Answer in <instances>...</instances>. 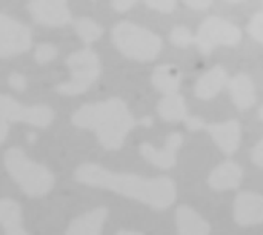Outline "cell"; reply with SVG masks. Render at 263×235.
Returning a JSON list of instances; mask_svg holds the SVG:
<instances>
[{"label": "cell", "mask_w": 263, "mask_h": 235, "mask_svg": "<svg viewBox=\"0 0 263 235\" xmlns=\"http://www.w3.org/2000/svg\"><path fill=\"white\" fill-rule=\"evenodd\" d=\"M74 179L82 185L111 191L159 211L170 208L177 195L176 185L168 177L145 179L133 174H120L96 163L80 165L74 171Z\"/></svg>", "instance_id": "cell-1"}, {"label": "cell", "mask_w": 263, "mask_h": 235, "mask_svg": "<svg viewBox=\"0 0 263 235\" xmlns=\"http://www.w3.org/2000/svg\"><path fill=\"white\" fill-rule=\"evenodd\" d=\"M71 122L80 129L92 131L108 151L120 149L126 135L137 125L126 103L120 99L86 103L72 114Z\"/></svg>", "instance_id": "cell-2"}, {"label": "cell", "mask_w": 263, "mask_h": 235, "mask_svg": "<svg viewBox=\"0 0 263 235\" xmlns=\"http://www.w3.org/2000/svg\"><path fill=\"white\" fill-rule=\"evenodd\" d=\"M3 163L9 177L26 197H45L55 185L54 174L46 166L31 160L20 148L8 149L3 157Z\"/></svg>", "instance_id": "cell-3"}, {"label": "cell", "mask_w": 263, "mask_h": 235, "mask_svg": "<svg viewBox=\"0 0 263 235\" xmlns=\"http://www.w3.org/2000/svg\"><path fill=\"white\" fill-rule=\"evenodd\" d=\"M112 42L125 57L142 62L156 58L162 49L159 35L131 22H120L112 28Z\"/></svg>", "instance_id": "cell-4"}, {"label": "cell", "mask_w": 263, "mask_h": 235, "mask_svg": "<svg viewBox=\"0 0 263 235\" xmlns=\"http://www.w3.org/2000/svg\"><path fill=\"white\" fill-rule=\"evenodd\" d=\"M65 63L69 69V79L55 86V92L60 95H80L86 92L100 75V60L89 48L69 54Z\"/></svg>", "instance_id": "cell-5"}, {"label": "cell", "mask_w": 263, "mask_h": 235, "mask_svg": "<svg viewBox=\"0 0 263 235\" xmlns=\"http://www.w3.org/2000/svg\"><path fill=\"white\" fill-rule=\"evenodd\" d=\"M55 112L48 105L26 106L11 95L0 94V145L9 134V125L25 123L34 128H48L54 122Z\"/></svg>", "instance_id": "cell-6"}, {"label": "cell", "mask_w": 263, "mask_h": 235, "mask_svg": "<svg viewBox=\"0 0 263 235\" xmlns=\"http://www.w3.org/2000/svg\"><path fill=\"white\" fill-rule=\"evenodd\" d=\"M242 34L240 29L228 20L220 17H210L206 18L196 35V43L203 54H210L214 48L220 45H236L239 43Z\"/></svg>", "instance_id": "cell-7"}, {"label": "cell", "mask_w": 263, "mask_h": 235, "mask_svg": "<svg viewBox=\"0 0 263 235\" xmlns=\"http://www.w3.org/2000/svg\"><path fill=\"white\" fill-rule=\"evenodd\" d=\"M32 46L31 29L17 18L0 12V58L17 57Z\"/></svg>", "instance_id": "cell-8"}, {"label": "cell", "mask_w": 263, "mask_h": 235, "mask_svg": "<svg viewBox=\"0 0 263 235\" xmlns=\"http://www.w3.org/2000/svg\"><path fill=\"white\" fill-rule=\"evenodd\" d=\"M28 11L32 20L43 26L59 28L72 22L68 0H31Z\"/></svg>", "instance_id": "cell-9"}, {"label": "cell", "mask_w": 263, "mask_h": 235, "mask_svg": "<svg viewBox=\"0 0 263 235\" xmlns=\"http://www.w3.org/2000/svg\"><path fill=\"white\" fill-rule=\"evenodd\" d=\"M182 142H183L182 134L173 132L168 135L166 143L162 149H156L149 143H143L140 146V154L143 155V159H146L154 166H157L160 169H171L176 165V160H177L176 154H177V149L180 148Z\"/></svg>", "instance_id": "cell-10"}, {"label": "cell", "mask_w": 263, "mask_h": 235, "mask_svg": "<svg viewBox=\"0 0 263 235\" xmlns=\"http://www.w3.org/2000/svg\"><path fill=\"white\" fill-rule=\"evenodd\" d=\"M234 219L240 226L263 223V197L253 192H242L234 202Z\"/></svg>", "instance_id": "cell-11"}, {"label": "cell", "mask_w": 263, "mask_h": 235, "mask_svg": "<svg viewBox=\"0 0 263 235\" xmlns=\"http://www.w3.org/2000/svg\"><path fill=\"white\" fill-rule=\"evenodd\" d=\"M203 129L210 132L213 140L217 143V146L228 155L234 154L240 145V125L236 120H230L225 123L217 125H205Z\"/></svg>", "instance_id": "cell-12"}, {"label": "cell", "mask_w": 263, "mask_h": 235, "mask_svg": "<svg viewBox=\"0 0 263 235\" xmlns=\"http://www.w3.org/2000/svg\"><path fill=\"white\" fill-rule=\"evenodd\" d=\"M108 219L106 208H96L89 212H85L76 217L65 235H102L103 225Z\"/></svg>", "instance_id": "cell-13"}, {"label": "cell", "mask_w": 263, "mask_h": 235, "mask_svg": "<svg viewBox=\"0 0 263 235\" xmlns=\"http://www.w3.org/2000/svg\"><path fill=\"white\" fill-rule=\"evenodd\" d=\"M242 168L234 162H225L219 165L210 175L208 183L214 191H228L236 189L242 183Z\"/></svg>", "instance_id": "cell-14"}, {"label": "cell", "mask_w": 263, "mask_h": 235, "mask_svg": "<svg viewBox=\"0 0 263 235\" xmlns=\"http://www.w3.org/2000/svg\"><path fill=\"white\" fill-rule=\"evenodd\" d=\"M0 226L5 235H29L23 229L20 205L11 199H0Z\"/></svg>", "instance_id": "cell-15"}, {"label": "cell", "mask_w": 263, "mask_h": 235, "mask_svg": "<svg viewBox=\"0 0 263 235\" xmlns=\"http://www.w3.org/2000/svg\"><path fill=\"white\" fill-rule=\"evenodd\" d=\"M176 225L179 235H210L211 228L194 209L180 206L176 211Z\"/></svg>", "instance_id": "cell-16"}, {"label": "cell", "mask_w": 263, "mask_h": 235, "mask_svg": "<svg viewBox=\"0 0 263 235\" xmlns=\"http://www.w3.org/2000/svg\"><path fill=\"white\" fill-rule=\"evenodd\" d=\"M228 75L222 66H214L208 72H205L196 85V94L199 99H213L220 92V89L227 85Z\"/></svg>", "instance_id": "cell-17"}, {"label": "cell", "mask_w": 263, "mask_h": 235, "mask_svg": "<svg viewBox=\"0 0 263 235\" xmlns=\"http://www.w3.org/2000/svg\"><path fill=\"white\" fill-rule=\"evenodd\" d=\"M233 102L239 109H248L256 103V92L251 79L245 74H239L228 83Z\"/></svg>", "instance_id": "cell-18"}, {"label": "cell", "mask_w": 263, "mask_h": 235, "mask_svg": "<svg viewBox=\"0 0 263 235\" xmlns=\"http://www.w3.org/2000/svg\"><path fill=\"white\" fill-rule=\"evenodd\" d=\"M151 80H153V85L165 95L176 94L180 88V72L171 65L157 66L153 72Z\"/></svg>", "instance_id": "cell-19"}, {"label": "cell", "mask_w": 263, "mask_h": 235, "mask_svg": "<svg viewBox=\"0 0 263 235\" xmlns=\"http://www.w3.org/2000/svg\"><path fill=\"white\" fill-rule=\"evenodd\" d=\"M159 114L166 122H180L185 120L186 115V105L182 95L168 94L159 103Z\"/></svg>", "instance_id": "cell-20"}, {"label": "cell", "mask_w": 263, "mask_h": 235, "mask_svg": "<svg viewBox=\"0 0 263 235\" xmlns=\"http://www.w3.org/2000/svg\"><path fill=\"white\" fill-rule=\"evenodd\" d=\"M74 29H76V34L79 35V38L86 45L96 42L103 34L102 26L88 17H80V18L74 20Z\"/></svg>", "instance_id": "cell-21"}, {"label": "cell", "mask_w": 263, "mask_h": 235, "mask_svg": "<svg viewBox=\"0 0 263 235\" xmlns=\"http://www.w3.org/2000/svg\"><path fill=\"white\" fill-rule=\"evenodd\" d=\"M59 54V49L52 43H39L34 51V60L39 65H45L51 60H54Z\"/></svg>", "instance_id": "cell-22"}, {"label": "cell", "mask_w": 263, "mask_h": 235, "mask_svg": "<svg viewBox=\"0 0 263 235\" xmlns=\"http://www.w3.org/2000/svg\"><path fill=\"white\" fill-rule=\"evenodd\" d=\"M171 42L174 45H177V46H188L193 42V35H191V32L186 28L177 26L171 32Z\"/></svg>", "instance_id": "cell-23"}, {"label": "cell", "mask_w": 263, "mask_h": 235, "mask_svg": "<svg viewBox=\"0 0 263 235\" xmlns=\"http://www.w3.org/2000/svg\"><path fill=\"white\" fill-rule=\"evenodd\" d=\"M248 32L257 40L263 43V12L256 14L251 22L248 23Z\"/></svg>", "instance_id": "cell-24"}, {"label": "cell", "mask_w": 263, "mask_h": 235, "mask_svg": "<svg viewBox=\"0 0 263 235\" xmlns=\"http://www.w3.org/2000/svg\"><path fill=\"white\" fill-rule=\"evenodd\" d=\"M146 5L160 12H171L176 8V0H145Z\"/></svg>", "instance_id": "cell-25"}, {"label": "cell", "mask_w": 263, "mask_h": 235, "mask_svg": "<svg viewBox=\"0 0 263 235\" xmlns=\"http://www.w3.org/2000/svg\"><path fill=\"white\" fill-rule=\"evenodd\" d=\"M8 85L17 91V92H23L26 89V77L23 74H18V72H12L9 77H8Z\"/></svg>", "instance_id": "cell-26"}, {"label": "cell", "mask_w": 263, "mask_h": 235, "mask_svg": "<svg viewBox=\"0 0 263 235\" xmlns=\"http://www.w3.org/2000/svg\"><path fill=\"white\" fill-rule=\"evenodd\" d=\"M137 0H111V5L116 11L119 12H125L128 11L129 8H133L136 5Z\"/></svg>", "instance_id": "cell-27"}, {"label": "cell", "mask_w": 263, "mask_h": 235, "mask_svg": "<svg viewBox=\"0 0 263 235\" xmlns=\"http://www.w3.org/2000/svg\"><path fill=\"white\" fill-rule=\"evenodd\" d=\"M251 159H253V162H254L257 166L263 168V139L254 146V149H253V152H251Z\"/></svg>", "instance_id": "cell-28"}, {"label": "cell", "mask_w": 263, "mask_h": 235, "mask_svg": "<svg viewBox=\"0 0 263 235\" xmlns=\"http://www.w3.org/2000/svg\"><path fill=\"white\" fill-rule=\"evenodd\" d=\"M185 122H186V126H188V129H190V131L203 129V126H205V122H203V120H200V119H197V117H186V119H185Z\"/></svg>", "instance_id": "cell-29"}, {"label": "cell", "mask_w": 263, "mask_h": 235, "mask_svg": "<svg viewBox=\"0 0 263 235\" xmlns=\"http://www.w3.org/2000/svg\"><path fill=\"white\" fill-rule=\"evenodd\" d=\"M193 9H206L213 3V0H183Z\"/></svg>", "instance_id": "cell-30"}, {"label": "cell", "mask_w": 263, "mask_h": 235, "mask_svg": "<svg viewBox=\"0 0 263 235\" xmlns=\"http://www.w3.org/2000/svg\"><path fill=\"white\" fill-rule=\"evenodd\" d=\"M116 235H143L140 232H134V231H119Z\"/></svg>", "instance_id": "cell-31"}, {"label": "cell", "mask_w": 263, "mask_h": 235, "mask_svg": "<svg viewBox=\"0 0 263 235\" xmlns=\"http://www.w3.org/2000/svg\"><path fill=\"white\" fill-rule=\"evenodd\" d=\"M259 115H260V120H263V106L260 108V112H259Z\"/></svg>", "instance_id": "cell-32"}, {"label": "cell", "mask_w": 263, "mask_h": 235, "mask_svg": "<svg viewBox=\"0 0 263 235\" xmlns=\"http://www.w3.org/2000/svg\"><path fill=\"white\" fill-rule=\"evenodd\" d=\"M228 2H242V0H228Z\"/></svg>", "instance_id": "cell-33"}]
</instances>
